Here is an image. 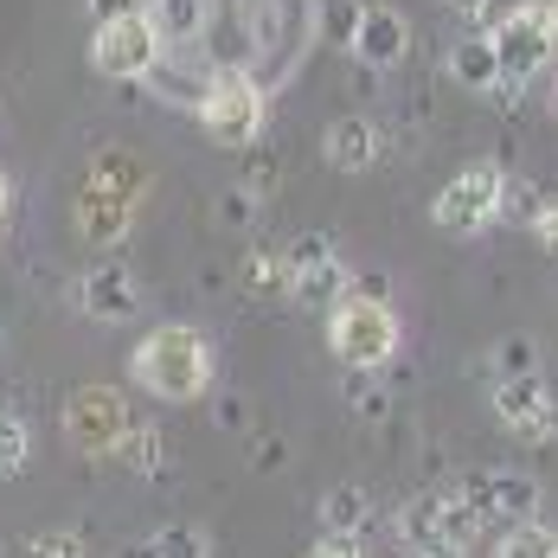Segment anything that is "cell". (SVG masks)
<instances>
[{"mask_svg":"<svg viewBox=\"0 0 558 558\" xmlns=\"http://www.w3.org/2000/svg\"><path fill=\"white\" fill-rule=\"evenodd\" d=\"M213 373H219L213 340L199 335V328H186V322H168V328L142 335V347L129 353V379L148 391V398H161V404L206 398L213 391Z\"/></svg>","mask_w":558,"mask_h":558,"instance_id":"cell-1","label":"cell"},{"mask_svg":"<svg viewBox=\"0 0 558 558\" xmlns=\"http://www.w3.org/2000/svg\"><path fill=\"white\" fill-rule=\"evenodd\" d=\"M398 308H391L379 289H347L335 308H328V353H335L340 366H353V373H379L386 360H398Z\"/></svg>","mask_w":558,"mask_h":558,"instance_id":"cell-2","label":"cell"},{"mask_svg":"<svg viewBox=\"0 0 558 558\" xmlns=\"http://www.w3.org/2000/svg\"><path fill=\"white\" fill-rule=\"evenodd\" d=\"M199 129H206V142L213 148H251V142H264V129H270V90L257 84V71H244V64H225L206 77V97H199Z\"/></svg>","mask_w":558,"mask_h":558,"instance_id":"cell-3","label":"cell"},{"mask_svg":"<svg viewBox=\"0 0 558 558\" xmlns=\"http://www.w3.org/2000/svg\"><path fill=\"white\" fill-rule=\"evenodd\" d=\"M391 546H404V553H430V558H469L475 553V539H482V526H475V513L456 501V488H430V495H411V501L391 513Z\"/></svg>","mask_w":558,"mask_h":558,"instance_id":"cell-4","label":"cell"},{"mask_svg":"<svg viewBox=\"0 0 558 558\" xmlns=\"http://www.w3.org/2000/svg\"><path fill=\"white\" fill-rule=\"evenodd\" d=\"M488 46H495V64H501L507 84H539L558 58L553 39V0H513L501 20L488 26Z\"/></svg>","mask_w":558,"mask_h":558,"instance_id":"cell-5","label":"cell"},{"mask_svg":"<svg viewBox=\"0 0 558 558\" xmlns=\"http://www.w3.org/2000/svg\"><path fill=\"white\" fill-rule=\"evenodd\" d=\"M507 213V168L501 161H469L449 186H437L430 199V225L444 238H482L488 225Z\"/></svg>","mask_w":558,"mask_h":558,"instance_id":"cell-6","label":"cell"},{"mask_svg":"<svg viewBox=\"0 0 558 558\" xmlns=\"http://www.w3.org/2000/svg\"><path fill=\"white\" fill-rule=\"evenodd\" d=\"M282 302H295V308H335L340 295L353 289V270H347V257L335 251V238L328 231H295V238H282Z\"/></svg>","mask_w":558,"mask_h":558,"instance_id":"cell-7","label":"cell"},{"mask_svg":"<svg viewBox=\"0 0 558 558\" xmlns=\"http://www.w3.org/2000/svg\"><path fill=\"white\" fill-rule=\"evenodd\" d=\"M161 52L168 46H161L155 20L142 7H129L116 20H97V33H90V71L110 77V84H148V71L161 64Z\"/></svg>","mask_w":558,"mask_h":558,"instance_id":"cell-8","label":"cell"},{"mask_svg":"<svg viewBox=\"0 0 558 558\" xmlns=\"http://www.w3.org/2000/svg\"><path fill=\"white\" fill-rule=\"evenodd\" d=\"M449 488H456V501L475 513L482 533H501V526H520V520H539V482L520 475V469H462Z\"/></svg>","mask_w":558,"mask_h":558,"instance_id":"cell-9","label":"cell"},{"mask_svg":"<svg viewBox=\"0 0 558 558\" xmlns=\"http://www.w3.org/2000/svg\"><path fill=\"white\" fill-rule=\"evenodd\" d=\"M488 411L501 417V430L513 444L539 449L558 437V398L553 386L539 379V373H495V386H488Z\"/></svg>","mask_w":558,"mask_h":558,"instance_id":"cell-10","label":"cell"},{"mask_svg":"<svg viewBox=\"0 0 558 558\" xmlns=\"http://www.w3.org/2000/svg\"><path fill=\"white\" fill-rule=\"evenodd\" d=\"M71 302H77V315H90L104 328H122V322H142L148 289H142V277L129 264H90L77 277V289H71Z\"/></svg>","mask_w":558,"mask_h":558,"instance_id":"cell-11","label":"cell"},{"mask_svg":"<svg viewBox=\"0 0 558 558\" xmlns=\"http://www.w3.org/2000/svg\"><path fill=\"white\" fill-rule=\"evenodd\" d=\"M122 430H129V404L110 386H77L64 398V437L84 456H116Z\"/></svg>","mask_w":558,"mask_h":558,"instance_id":"cell-12","label":"cell"},{"mask_svg":"<svg viewBox=\"0 0 558 558\" xmlns=\"http://www.w3.org/2000/svg\"><path fill=\"white\" fill-rule=\"evenodd\" d=\"M347 52H353V64H360L366 77H386V71H398L404 52H411V20H404L398 7H360V26H353Z\"/></svg>","mask_w":558,"mask_h":558,"instance_id":"cell-13","label":"cell"},{"mask_svg":"<svg viewBox=\"0 0 558 558\" xmlns=\"http://www.w3.org/2000/svg\"><path fill=\"white\" fill-rule=\"evenodd\" d=\"M379 122L373 116H360V110H347L335 116L328 129H322V161L335 173H366V168H379Z\"/></svg>","mask_w":558,"mask_h":558,"instance_id":"cell-14","label":"cell"},{"mask_svg":"<svg viewBox=\"0 0 558 558\" xmlns=\"http://www.w3.org/2000/svg\"><path fill=\"white\" fill-rule=\"evenodd\" d=\"M142 13L155 20V33H161V46L168 52H199V39H206V26H213V0H142Z\"/></svg>","mask_w":558,"mask_h":558,"instance_id":"cell-15","label":"cell"},{"mask_svg":"<svg viewBox=\"0 0 558 558\" xmlns=\"http://www.w3.org/2000/svg\"><path fill=\"white\" fill-rule=\"evenodd\" d=\"M444 71H449V84H462L469 97H495V84H501V64H495L488 33H462V39H449L444 46Z\"/></svg>","mask_w":558,"mask_h":558,"instance_id":"cell-16","label":"cell"},{"mask_svg":"<svg viewBox=\"0 0 558 558\" xmlns=\"http://www.w3.org/2000/svg\"><path fill=\"white\" fill-rule=\"evenodd\" d=\"M129 219H135V206H129V199H116V193H104V186H90V180H84V186H77V225H84V238H90V244H122V238H129Z\"/></svg>","mask_w":558,"mask_h":558,"instance_id":"cell-17","label":"cell"},{"mask_svg":"<svg viewBox=\"0 0 558 558\" xmlns=\"http://www.w3.org/2000/svg\"><path fill=\"white\" fill-rule=\"evenodd\" d=\"M289 270H282V238H251L244 257H238V289L257 295V302H277Z\"/></svg>","mask_w":558,"mask_h":558,"instance_id":"cell-18","label":"cell"},{"mask_svg":"<svg viewBox=\"0 0 558 558\" xmlns=\"http://www.w3.org/2000/svg\"><path fill=\"white\" fill-rule=\"evenodd\" d=\"M116 558H213V533L193 526V520H173V526L148 533V539H129Z\"/></svg>","mask_w":558,"mask_h":558,"instance_id":"cell-19","label":"cell"},{"mask_svg":"<svg viewBox=\"0 0 558 558\" xmlns=\"http://www.w3.org/2000/svg\"><path fill=\"white\" fill-rule=\"evenodd\" d=\"M90 186H104L116 199H129V206H142V193H148V168L129 155V148H104V155H90V173H84Z\"/></svg>","mask_w":558,"mask_h":558,"instance_id":"cell-20","label":"cell"},{"mask_svg":"<svg viewBox=\"0 0 558 558\" xmlns=\"http://www.w3.org/2000/svg\"><path fill=\"white\" fill-rule=\"evenodd\" d=\"M116 456H122L142 482H161V475H168V437H161L155 424H135V417H129V430H122Z\"/></svg>","mask_w":558,"mask_h":558,"instance_id":"cell-21","label":"cell"},{"mask_svg":"<svg viewBox=\"0 0 558 558\" xmlns=\"http://www.w3.org/2000/svg\"><path fill=\"white\" fill-rule=\"evenodd\" d=\"M322 533H373V495L340 482L322 495Z\"/></svg>","mask_w":558,"mask_h":558,"instance_id":"cell-22","label":"cell"},{"mask_svg":"<svg viewBox=\"0 0 558 558\" xmlns=\"http://www.w3.org/2000/svg\"><path fill=\"white\" fill-rule=\"evenodd\" d=\"M360 7H366V0H315V7H308V33H315V46L347 52V39H353V26H360Z\"/></svg>","mask_w":558,"mask_h":558,"instance_id":"cell-23","label":"cell"},{"mask_svg":"<svg viewBox=\"0 0 558 558\" xmlns=\"http://www.w3.org/2000/svg\"><path fill=\"white\" fill-rule=\"evenodd\" d=\"M495 558H558V533L546 520H520V526H501L495 539Z\"/></svg>","mask_w":558,"mask_h":558,"instance_id":"cell-24","label":"cell"},{"mask_svg":"<svg viewBox=\"0 0 558 558\" xmlns=\"http://www.w3.org/2000/svg\"><path fill=\"white\" fill-rule=\"evenodd\" d=\"M7 558H90V539L77 526H52V533H26Z\"/></svg>","mask_w":558,"mask_h":558,"instance_id":"cell-25","label":"cell"},{"mask_svg":"<svg viewBox=\"0 0 558 558\" xmlns=\"http://www.w3.org/2000/svg\"><path fill=\"white\" fill-rule=\"evenodd\" d=\"M26 462H33V430H26V417H20V411H7V404H0V482H7V475H20Z\"/></svg>","mask_w":558,"mask_h":558,"instance_id":"cell-26","label":"cell"},{"mask_svg":"<svg viewBox=\"0 0 558 558\" xmlns=\"http://www.w3.org/2000/svg\"><path fill=\"white\" fill-rule=\"evenodd\" d=\"M213 213H219L225 231H257V219H264V199H257L251 186H238V180H231V186L219 193V206H213Z\"/></svg>","mask_w":558,"mask_h":558,"instance_id":"cell-27","label":"cell"},{"mask_svg":"<svg viewBox=\"0 0 558 558\" xmlns=\"http://www.w3.org/2000/svg\"><path fill=\"white\" fill-rule=\"evenodd\" d=\"M244 155H251V161H244V173H238V186H251L257 199H270V193H277V173H282V161L270 155V148H264V142H251Z\"/></svg>","mask_w":558,"mask_h":558,"instance_id":"cell-28","label":"cell"},{"mask_svg":"<svg viewBox=\"0 0 558 558\" xmlns=\"http://www.w3.org/2000/svg\"><path fill=\"white\" fill-rule=\"evenodd\" d=\"M347 404H353L366 424H386V417H391V391L379 386V379H360V386L347 391Z\"/></svg>","mask_w":558,"mask_h":558,"instance_id":"cell-29","label":"cell"},{"mask_svg":"<svg viewBox=\"0 0 558 558\" xmlns=\"http://www.w3.org/2000/svg\"><path fill=\"white\" fill-rule=\"evenodd\" d=\"M495 366H501V373H533V366H539V347L526 335H507L501 353H495Z\"/></svg>","mask_w":558,"mask_h":558,"instance_id":"cell-30","label":"cell"},{"mask_svg":"<svg viewBox=\"0 0 558 558\" xmlns=\"http://www.w3.org/2000/svg\"><path fill=\"white\" fill-rule=\"evenodd\" d=\"M308 558H373V553H366V533H322Z\"/></svg>","mask_w":558,"mask_h":558,"instance_id":"cell-31","label":"cell"},{"mask_svg":"<svg viewBox=\"0 0 558 558\" xmlns=\"http://www.w3.org/2000/svg\"><path fill=\"white\" fill-rule=\"evenodd\" d=\"M533 238H539V251H553L558 257V199H546V206L533 213Z\"/></svg>","mask_w":558,"mask_h":558,"instance_id":"cell-32","label":"cell"},{"mask_svg":"<svg viewBox=\"0 0 558 558\" xmlns=\"http://www.w3.org/2000/svg\"><path fill=\"white\" fill-rule=\"evenodd\" d=\"M84 7H90V26H97V20H116V13H129V7H142V0H84Z\"/></svg>","mask_w":558,"mask_h":558,"instance_id":"cell-33","label":"cell"},{"mask_svg":"<svg viewBox=\"0 0 558 558\" xmlns=\"http://www.w3.org/2000/svg\"><path fill=\"white\" fill-rule=\"evenodd\" d=\"M449 13H462V20H488V7H495V0H444Z\"/></svg>","mask_w":558,"mask_h":558,"instance_id":"cell-34","label":"cell"},{"mask_svg":"<svg viewBox=\"0 0 558 558\" xmlns=\"http://www.w3.org/2000/svg\"><path fill=\"white\" fill-rule=\"evenodd\" d=\"M244 417H251V411H244V404H238V398H225V404H219V424H225V430H238V424H244Z\"/></svg>","mask_w":558,"mask_h":558,"instance_id":"cell-35","label":"cell"},{"mask_svg":"<svg viewBox=\"0 0 558 558\" xmlns=\"http://www.w3.org/2000/svg\"><path fill=\"white\" fill-rule=\"evenodd\" d=\"M7 206H13V180H7V168H0V219H7Z\"/></svg>","mask_w":558,"mask_h":558,"instance_id":"cell-36","label":"cell"},{"mask_svg":"<svg viewBox=\"0 0 558 558\" xmlns=\"http://www.w3.org/2000/svg\"><path fill=\"white\" fill-rule=\"evenodd\" d=\"M391 558H430V553H404V546H391Z\"/></svg>","mask_w":558,"mask_h":558,"instance_id":"cell-37","label":"cell"},{"mask_svg":"<svg viewBox=\"0 0 558 558\" xmlns=\"http://www.w3.org/2000/svg\"><path fill=\"white\" fill-rule=\"evenodd\" d=\"M553 116H558V71H553Z\"/></svg>","mask_w":558,"mask_h":558,"instance_id":"cell-38","label":"cell"},{"mask_svg":"<svg viewBox=\"0 0 558 558\" xmlns=\"http://www.w3.org/2000/svg\"><path fill=\"white\" fill-rule=\"evenodd\" d=\"M553 39H558V0H553Z\"/></svg>","mask_w":558,"mask_h":558,"instance_id":"cell-39","label":"cell"}]
</instances>
